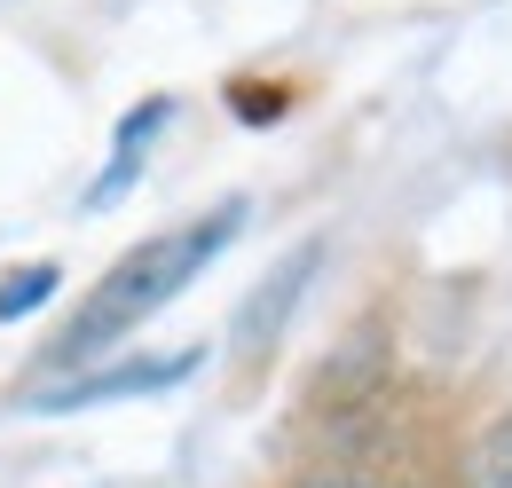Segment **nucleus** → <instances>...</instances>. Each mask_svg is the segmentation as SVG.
<instances>
[{"instance_id":"obj_4","label":"nucleus","mask_w":512,"mask_h":488,"mask_svg":"<svg viewBox=\"0 0 512 488\" xmlns=\"http://www.w3.org/2000/svg\"><path fill=\"white\" fill-rule=\"evenodd\" d=\"M174 119V103L166 95H150V103H134L127 119H119V142H111V166H103V182H95V197L87 205H119V189L142 174V158H150V142H158V126Z\"/></svg>"},{"instance_id":"obj_1","label":"nucleus","mask_w":512,"mask_h":488,"mask_svg":"<svg viewBox=\"0 0 512 488\" xmlns=\"http://www.w3.org/2000/svg\"><path fill=\"white\" fill-rule=\"evenodd\" d=\"M237 229H245V205L229 197V205L197 213V221H182V229H158V237L127 244V252L95 276V292L79 300V315L56 331L48 363H95V355H111V347H119L127 331H142V323L174 300V292H182V284H190Z\"/></svg>"},{"instance_id":"obj_6","label":"nucleus","mask_w":512,"mask_h":488,"mask_svg":"<svg viewBox=\"0 0 512 488\" xmlns=\"http://www.w3.org/2000/svg\"><path fill=\"white\" fill-rule=\"evenodd\" d=\"M292 488H402V481H386V473H363V465H347V457H331V465H308Z\"/></svg>"},{"instance_id":"obj_5","label":"nucleus","mask_w":512,"mask_h":488,"mask_svg":"<svg viewBox=\"0 0 512 488\" xmlns=\"http://www.w3.org/2000/svg\"><path fill=\"white\" fill-rule=\"evenodd\" d=\"M56 284H64V268H56V260H32V268L0 276V323H16V315H32V307H48V300H56Z\"/></svg>"},{"instance_id":"obj_3","label":"nucleus","mask_w":512,"mask_h":488,"mask_svg":"<svg viewBox=\"0 0 512 488\" xmlns=\"http://www.w3.org/2000/svg\"><path fill=\"white\" fill-rule=\"evenodd\" d=\"M205 363L197 347H174V355H134V363H111V370H79L71 386H40L32 410H87V402H119V394H150V386H174Z\"/></svg>"},{"instance_id":"obj_2","label":"nucleus","mask_w":512,"mask_h":488,"mask_svg":"<svg viewBox=\"0 0 512 488\" xmlns=\"http://www.w3.org/2000/svg\"><path fill=\"white\" fill-rule=\"evenodd\" d=\"M316 260H323V237H308L292 260H276V268L253 284V300L237 307V331H229V355H237V370H260V363H268V347L284 339V323H292V307H300V292H308Z\"/></svg>"}]
</instances>
